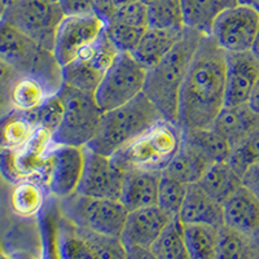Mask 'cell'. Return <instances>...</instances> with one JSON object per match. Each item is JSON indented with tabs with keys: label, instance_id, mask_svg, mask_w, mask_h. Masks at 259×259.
Segmentation results:
<instances>
[{
	"label": "cell",
	"instance_id": "6da1fadb",
	"mask_svg": "<svg viewBox=\"0 0 259 259\" xmlns=\"http://www.w3.org/2000/svg\"><path fill=\"white\" fill-rule=\"evenodd\" d=\"M227 53L210 35L201 38L179 95L177 124L210 128L226 101Z\"/></svg>",
	"mask_w": 259,
	"mask_h": 259
},
{
	"label": "cell",
	"instance_id": "7a4b0ae2",
	"mask_svg": "<svg viewBox=\"0 0 259 259\" xmlns=\"http://www.w3.org/2000/svg\"><path fill=\"white\" fill-rule=\"evenodd\" d=\"M202 36L197 30L186 27L177 46L156 65L147 69L143 94L170 123L177 124L180 90Z\"/></svg>",
	"mask_w": 259,
	"mask_h": 259
},
{
	"label": "cell",
	"instance_id": "3957f363",
	"mask_svg": "<svg viewBox=\"0 0 259 259\" xmlns=\"http://www.w3.org/2000/svg\"><path fill=\"white\" fill-rule=\"evenodd\" d=\"M161 121L165 119L158 109L144 94H140L124 105L104 112L96 134L85 147L112 157Z\"/></svg>",
	"mask_w": 259,
	"mask_h": 259
},
{
	"label": "cell",
	"instance_id": "277c9868",
	"mask_svg": "<svg viewBox=\"0 0 259 259\" xmlns=\"http://www.w3.org/2000/svg\"><path fill=\"white\" fill-rule=\"evenodd\" d=\"M0 59L18 74H30L40 79L50 95L61 89L62 68L53 52L41 48L4 20H0Z\"/></svg>",
	"mask_w": 259,
	"mask_h": 259
},
{
	"label": "cell",
	"instance_id": "5b68a950",
	"mask_svg": "<svg viewBox=\"0 0 259 259\" xmlns=\"http://www.w3.org/2000/svg\"><path fill=\"white\" fill-rule=\"evenodd\" d=\"M180 140L178 124L161 121L118 150L112 159L123 171L128 168L163 171L179 149Z\"/></svg>",
	"mask_w": 259,
	"mask_h": 259
},
{
	"label": "cell",
	"instance_id": "8992f818",
	"mask_svg": "<svg viewBox=\"0 0 259 259\" xmlns=\"http://www.w3.org/2000/svg\"><path fill=\"white\" fill-rule=\"evenodd\" d=\"M64 104V114L56 133L53 145L83 148L96 134L103 112L97 106L94 94L62 84L57 92Z\"/></svg>",
	"mask_w": 259,
	"mask_h": 259
},
{
	"label": "cell",
	"instance_id": "52a82bcc",
	"mask_svg": "<svg viewBox=\"0 0 259 259\" xmlns=\"http://www.w3.org/2000/svg\"><path fill=\"white\" fill-rule=\"evenodd\" d=\"M65 219L77 227L106 236L121 237L128 210L121 201L75 193L61 198Z\"/></svg>",
	"mask_w": 259,
	"mask_h": 259
},
{
	"label": "cell",
	"instance_id": "ba28073f",
	"mask_svg": "<svg viewBox=\"0 0 259 259\" xmlns=\"http://www.w3.org/2000/svg\"><path fill=\"white\" fill-rule=\"evenodd\" d=\"M145 77L147 68L131 53L119 52L95 91L97 106L104 113L127 104L143 94Z\"/></svg>",
	"mask_w": 259,
	"mask_h": 259
},
{
	"label": "cell",
	"instance_id": "9c48e42d",
	"mask_svg": "<svg viewBox=\"0 0 259 259\" xmlns=\"http://www.w3.org/2000/svg\"><path fill=\"white\" fill-rule=\"evenodd\" d=\"M65 15L51 0H13L2 20L24 32L45 50L53 52L57 29Z\"/></svg>",
	"mask_w": 259,
	"mask_h": 259
},
{
	"label": "cell",
	"instance_id": "30bf717a",
	"mask_svg": "<svg viewBox=\"0 0 259 259\" xmlns=\"http://www.w3.org/2000/svg\"><path fill=\"white\" fill-rule=\"evenodd\" d=\"M119 51L108 38L104 29L94 43L83 48L77 57L62 66V84L94 94Z\"/></svg>",
	"mask_w": 259,
	"mask_h": 259
},
{
	"label": "cell",
	"instance_id": "8fae6325",
	"mask_svg": "<svg viewBox=\"0 0 259 259\" xmlns=\"http://www.w3.org/2000/svg\"><path fill=\"white\" fill-rule=\"evenodd\" d=\"M259 30V13L251 6L237 4L217 17L210 36L226 53L251 51Z\"/></svg>",
	"mask_w": 259,
	"mask_h": 259
},
{
	"label": "cell",
	"instance_id": "7c38bea8",
	"mask_svg": "<svg viewBox=\"0 0 259 259\" xmlns=\"http://www.w3.org/2000/svg\"><path fill=\"white\" fill-rule=\"evenodd\" d=\"M84 165L77 192L83 196L118 200L121 197L123 170L113 162L112 157L99 154L83 147Z\"/></svg>",
	"mask_w": 259,
	"mask_h": 259
},
{
	"label": "cell",
	"instance_id": "4fadbf2b",
	"mask_svg": "<svg viewBox=\"0 0 259 259\" xmlns=\"http://www.w3.org/2000/svg\"><path fill=\"white\" fill-rule=\"evenodd\" d=\"M105 24L95 13L65 16L57 29L53 55L62 66L77 57L78 53L94 43L103 34Z\"/></svg>",
	"mask_w": 259,
	"mask_h": 259
},
{
	"label": "cell",
	"instance_id": "5bb4252c",
	"mask_svg": "<svg viewBox=\"0 0 259 259\" xmlns=\"http://www.w3.org/2000/svg\"><path fill=\"white\" fill-rule=\"evenodd\" d=\"M84 165L83 148L53 145L50 152L47 184L53 196L65 198L75 193Z\"/></svg>",
	"mask_w": 259,
	"mask_h": 259
},
{
	"label": "cell",
	"instance_id": "9a60e30c",
	"mask_svg": "<svg viewBox=\"0 0 259 259\" xmlns=\"http://www.w3.org/2000/svg\"><path fill=\"white\" fill-rule=\"evenodd\" d=\"M174 218L177 217L168 214L158 205L128 211L121 233L124 247H140L149 250L162 231Z\"/></svg>",
	"mask_w": 259,
	"mask_h": 259
},
{
	"label": "cell",
	"instance_id": "2e32d148",
	"mask_svg": "<svg viewBox=\"0 0 259 259\" xmlns=\"http://www.w3.org/2000/svg\"><path fill=\"white\" fill-rule=\"evenodd\" d=\"M259 78V61L251 51L227 53L224 106L247 104Z\"/></svg>",
	"mask_w": 259,
	"mask_h": 259
},
{
	"label": "cell",
	"instance_id": "e0dca14e",
	"mask_svg": "<svg viewBox=\"0 0 259 259\" xmlns=\"http://www.w3.org/2000/svg\"><path fill=\"white\" fill-rule=\"evenodd\" d=\"M162 171L128 168L123 171L119 201L128 211L154 206L158 200V186Z\"/></svg>",
	"mask_w": 259,
	"mask_h": 259
},
{
	"label": "cell",
	"instance_id": "ac0fdd59",
	"mask_svg": "<svg viewBox=\"0 0 259 259\" xmlns=\"http://www.w3.org/2000/svg\"><path fill=\"white\" fill-rule=\"evenodd\" d=\"M224 226L254 237L259 233V198L241 186L223 203Z\"/></svg>",
	"mask_w": 259,
	"mask_h": 259
},
{
	"label": "cell",
	"instance_id": "d6986e66",
	"mask_svg": "<svg viewBox=\"0 0 259 259\" xmlns=\"http://www.w3.org/2000/svg\"><path fill=\"white\" fill-rule=\"evenodd\" d=\"M211 128L232 149L259 128V115L247 104L224 106L215 118Z\"/></svg>",
	"mask_w": 259,
	"mask_h": 259
},
{
	"label": "cell",
	"instance_id": "ffe728a7",
	"mask_svg": "<svg viewBox=\"0 0 259 259\" xmlns=\"http://www.w3.org/2000/svg\"><path fill=\"white\" fill-rule=\"evenodd\" d=\"M177 218L183 224H209L217 228L224 226L223 206L212 200L197 183L188 186Z\"/></svg>",
	"mask_w": 259,
	"mask_h": 259
},
{
	"label": "cell",
	"instance_id": "44dd1931",
	"mask_svg": "<svg viewBox=\"0 0 259 259\" xmlns=\"http://www.w3.org/2000/svg\"><path fill=\"white\" fill-rule=\"evenodd\" d=\"M184 29H159L149 27L145 29L138 47L131 55L144 68H150L170 52L182 39Z\"/></svg>",
	"mask_w": 259,
	"mask_h": 259
},
{
	"label": "cell",
	"instance_id": "7402d4cb",
	"mask_svg": "<svg viewBox=\"0 0 259 259\" xmlns=\"http://www.w3.org/2000/svg\"><path fill=\"white\" fill-rule=\"evenodd\" d=\"M184 25L210 35L211 26L221 13L239 4V0H180Z\"/></svg>",
	"mask_w": 259,
	"mask_h": 259
},
{
	"label": "cell",
	"instance_id": "603a6c76",
	"mask_svg": "<svg viewBox=\"0 0 259 259\" xmlns=\"http://www.w3.org/2000/svg\"><path fill=\"white\" fill-rule=\"evenodd\" d=\"M197 184L223 206V203L242 186V180L228 162L222 161L210 165Z\"/></svg>",
	"mask_w": 259,
	"mask_h": 259
},
{
	"label": "cell",
	"instance_id": "cb8c5ba5",
	"mask_svg": "<svg viewBox=\"0 0 259 259\" xmlns=\"http://www.w3.org/2000/svg\"><path fill=\"white\" fill-rule=\"evenodd\" d=\"M180 138L183 144L188 145L196 153L206 159L210 165L227 161L231 148L222 136L210 128H182Z\"/></svg>",
	"mask_w": 259,
	"mask_h": 259
},
{
	"label": "cell",
	"instance_id": "d4e9b609",
	"mask_svg": "<svg viewBox=\"0 0 259 259\" xmlns=\"http://www.w3.org/2000/svg\"><path fill=\"white\" fill-rule=\"evenodd\" d=\"M209 166L210 163L206 159L196 153L188 145L183 144L180 140L179 149L162 172L178 182L189 186V184L198 183Z\"/></svg>",
	"mask_w": 259,
	"mask_h": 259
},
{
	"label": "cell",
	"instance_id": "484cf974",
	"mask_svg": "<svg viewBox=\"0 0 259 259\" xmlns=\"http://www.w3.org/2000/svg\"><path fill=\"white\" fill-rule=\"evenodd\" d=\"M35 130L36 124L31 113L13 110L0 119V145L8 150L22 149L29 144Z\"/></svg>",
	"mask_w": 259,
	"mask_h": 259
},
{
	"label": "cell",
	"instance_id": "4316f807",
	"mask_svg": "<svg viewBox=\"0 0 259 259\" xmlns=\"http://www.w3.org/2000/svg\"><path fill=\"white\" fill-rule=\"evenodd\" d=\"M50 96L45 83L30 74H20L11 87V103L13 110L31 113Z\"/></svg>",
	"mask_w": 259,
	"mask_h": 259
},
{
	"label": "cell",
	"instance_id": "83f0119b",
	"mask_svg": "<svg viewBox=\"0 0 259 259\" xmlns=\"http://www.w3.org/2000/svg\"><path fill=\"white\" fill-rule=\"evenodd\" d=\"M45 201V191L39 183L34 179H22L15 183L9 197V205L13 214L29 219L40 212Z\"/></svg>",
	"mask_w": 259,
	"mask_h": 259
},
{
	"label": "cell",
	"instance_id": "f1b7e54d",
	"mask_svg": "<svg viewBox=\"0 0 259 259\" xmlns=\"http://www.w3.org/2000/svg\"><path fill=\"white\" fill-rule=\"evenodd\" d=\"M218 237L219 228L217 227L209 224H183V239L189 259H215Z\"/></svg>",
	"mask_w": 259,
	"mask_h": 259
},
{
	"label": "cell",
	"instance_id": "f546056e",
	"mask_svg": "<svg viewBox=\"0 0 259 259\" xmlns=\"http://www.w3.org/2000/svg\"><path fill=\"white\" fill-rule=\"evenodd\" d=\"M259 245L254 237L223 226L219 228L215 259H258Z\"/></svg>",
	"mask_w": 259,
	"mask_h": 259
},
{
	"label": "cell",
	"instance_id": "4dcf8cb0",
	"mask_svg": "<svg viewBox=\"0 0 259 259\" xmlns=\"http://www.w3.org/2000/svg\"><path fill=\"white\" fill-rule=\"evenodd\" d=\"M149 250L154 259H189L186 242L183 239L182 222L178 218L172 219Z\"/></svg>",
	"mask_w": 259,
	"mask_h": 259
},
{
	"label": "cell",
	"instance_id": "1f68e13d",
	"mask_svg": "<svg viewBox=\"0 0 259 259\" xmlns=\"http://www.w3.org/2000/svg\"><path fill=\"white\" fill-rule=\"evenodd\" d=\"M79 228L89 251V259H127V250L121 237L106 236L101 233Z\"/></svg>",
	"mask_w": 259,
	"mask_h": 259
},
{
	"label": "cell",
	"instance_id": "d6a6232c",
	"mask_svg": "<svg viewBox=\"0 0 259 259\" xmlns=\"http://www.w3.org/2000/svg\"><path fill=\"white\" fill-rule=\"evenodd\" d=\"M148 26L159 29H184L180 0H154L148 4Z\"/></svg>",
	"mask_w": 259,
	"mask_h": 259
},
{
	"label": "cell",
	"instance_id": "836d02e7",
	"mask_svg": "<svg viewBox=\"0 0 259 259\" xmlns=\"http://www.w3.org/2000/svg\"><path fill=\"white\" fill-rule=\"evenodd\" d=\"M57 256L59 259H89V251L79 228L68 219L61 226L57 239Z\"/></svg>",
	"mask_w": 259,
	"mask_h": 259
},
{
	"label": "cell",
	"instance_id": "e575fe53",
	"mask_svg": "<svg viewBox=\"0 0 259 259\" xmlns=\"http://www.w3.org/2000/svg\"><path fill=\"white\" fill-rule=\"evenodd\" d=\"M188 186L180 183L162 172L158 186V200L157 205L172 217H178L186 198Z\"/></svg>",
	"mask_w": 259,
	"mask_h": 259
},
{
	"label": "cell",
	"instance_id": "d590c367",
	"mask_svg": "<svg viewBox=\"0 0 259 259\" xmlns=\"http://www.w3.org/2000/svg\"><path fill=\"white\" fill-rule=\"evenodd\" d=\"M227 162L242 179L245 171L259 162V128L245 139L241 144L231 149Z\"/></svg>",
	"mask_w": 259,
	"mask_h": 259
},
{
	"label": "cell",
	"instance_id": "8d00e7d4",
	"mask_svg": "<svg viewBox=\"0 0 259 259\" xmlns=\"http://www.w3.org/2000/svg\"><path fill=\"white\" fill-rule=\"evenodd\" d=\"M36 127L47 130L48 133H56L64 114V104L57 94L50 95L38 109L31 112Z\"/></svg>",
	"mask_w": 259,
	"mask_h": 259
},
{
	"label": "cell",
	"instance_id": "74e56055",
	"mask_svg": "<svg viewBox=\"0 0 259 259\" xmlns=\"http://www.w3.org/2000/svg\"><path fill=\"white\" fill-rule=\"evenodd\" d=\"M144 31L145 29H142V27L128 26V25L119 24L115 21H112L105 26V34L112 40L115 48L119 52L127 53H133L135 51Z\"/></svg>",
	"mask_w": 259,
	"mask_h": 259
},
{
	"label": "cell",
	"instance_id": "f35d334b",
	"mask_svg": "<svg viewBox=\"0 0 259 259\" xmlns=\"http://www.w3.org/2000/svg\"><path fill=\"white\" fill-rule=\"evenodd\" d=\"M112 21L119 22V24L128 25V26L148 27V7L140 0H135L131 3H126L123 6L117 7L114 17ZM110 21V22H112ZM109 22V24H110Z\"/></svg>",
	"mask_w": 259,
	"mask_h": 259
},
{
	"label": "cell",
	"instance_id": "ab89813d",
	"mask_svg": "<svg viewBox=\"0 0 259 259\" xmlns=\"http://www.w3.org/2000/svg\"><path fill=\"white\" fill-rule=\"evenodd\" d=\"M57 3L65 16H80L94 13L92 0H59Z\"/></svg>",
	"mask_w": 259,
	"mask_h": 259
},
{
	"label": "cell",
	"instance_id": "60d3db41",
	"mask_svg": "<svg viewBox=\"0 0 259 259\" xmlns=\"http://www.w3.org/2000/svg\"><path fill=\"white\" fill-rule=\"evenodd\" d=\"M92 8L95 15L103 21L105 26L113 20L117 11L114 0H92Z\"/></svg>",
	"mask_w": 259,
	"mask_h": 259
},
{
	"label": "cell",
	"instance_id": "b9f144b4",
	"mask_svg": "<svg viewBox=\"0 0 259 259\" xmlns=\"http://www.w3.org/2000/svg\"><path fill=\"white\" fill-rule=\"evenodd\" d=\"M20 74L3 59H0V92H11L13 82Z\"/></svg>",
	"mask_w": 259,
	"mask_h": 259
},
{
	"label": "cell",
	"instance_id": "7bdbcfd3",
	"mask_svg": "<svg viewBox=\"0 0 259 259\" xmlns=\"http://www.w3.org/2000/svg\"><path fill=\"white\" fill-rule=\"evenodd\" d=\"M242 186L246 187L251 193L259 198V162L250 166L242 175Z\"/></svg>",
	"mask_w": 259,
	"mask_h": 259
},
{
	"label": "cell",
	"instance_id": "ee69618b",
	"mask_svg": "<svg viewBox=\"0 0 259 259\" xmlns=\"http://www.w3.org/2000/svg\"><path fill=\"white\" fill-rule=\"evenodd\" d=\"M127 259H154L150 250L140 249V247H126Z\"/></svg>",
	"mask_w": 259,
	"mask_h": 259
},
{
	"label": "cell",
	"instance_id": "f6af8a7d",
	"mask_svg": "<svg viewBox=\"0 0 259 259\" xmlns=\"http://www.w3.org/2000/svg\"><path fill=\"white\" fill-rule=\"evenodd\" d=\"M247 105L250 106L251 110H254V112L259 115V78H258V80H256L255 85H254L253 92H251L250 97H249Z\"/></svg>",
	"mask_w": 259,
	"mask_h": 259
},
{
	"label": "cell",
	"instance_id": "bcb514c9",
	"mask_svg": "<svg viewBox=\"0 0 259 259\" xmlns=\"http://www.w3.org/2000/svg\"><path fill=\"white\" fill-rule=\"evenodd\" d=\"M11 3H12V0H0V20L4 17Z\"/></svg>",
	"mask_w": 259,
	"mask_h": 259
},
{
	"label": "cell",
	"instance_id": "7dc6e473",
	"mask_svg": "<svg viewBox=\"0 0 259 259\" xmlns=\"http://www.w3.org/2000/svg\"><path fill=\"white\" fill-rule=\"evenodd\" d=\"M251 53H253L254 56L256 57V60L259 61V30H258V34H256L255 40H254L253 47H251Z\"/></svg>",
	"mask_w": 259,
	"mask_h": 259
},
{
	"label": "cell",
	"instance_id": "c3c4849f",
	"mask_svg": "<svg viewBox=\"0 0 259 259\" xmlns=\"http://www.w3.org/2000/svg\"><path fill=\"white\" fill-rule=\"evenodd\" d=\"M239 4H247L251 6L259 13V0H239Z\"/></svg>",
	"mask_w": 259,
	"mask_h": 259
},
{
	"label": "cell",
	"instance_id": "681fc988",
	"mask_svg": "<svg viewBox=\"0 0 259 259\" xmlns=\"http://www.w3.org/2000/svg\"><path fill=\"white\" fill-rule=\"evenodd\" d=\"M0 259H18L17 255H13V254L8 253L7 250H4V247L0 245Z\"/></svg>",
	"mask_w": 259,
	"mask_h": 259
},
{
	"label": "cell",
	"instance_id": "f907efd6",
	"mask_svg": "<svg viewBox=\"0 0 259 259\" xmlns=\"http://www.w3.org/2000/svg\"><path fill=\"white\" fill-rule=\"evenodd\" d=\"M115 2V6L119 7V6H123L126 3H131V2H135V0H114Z\"/></svg>",
	"mask_w": 259,
	"mask_h": 259
},
{
	"label": "cell",
	"instance_id": "816d5d0a",
	"mask_svg": "<svg viewBox=\"0 0 259 259\" xmlns=\"http://www.w3.org/2000/svg\"><path fill=\"white\" fill-rule=\"evenodd\" d=\"M140 2H143V3L147 4V6H148V4H150L152 2H154V0H140Z\"/></svg>",
	"mask_w": 259,
	"mask_h": 259
},
{
	"label": "cell",
	"instance_id": "f5cc1de1",
	"mask_svg": "<svg viewBox=\"0 0 259 259\" xmlns=\"http://www.w3.org/2000/svg\"><path fill=\"white\" fill-rule=\"evenodd\" d=\"M255 241H256V242H258V245H259V233H258V235H256V236H255Z\"/></svg>",
	"mask_w": 259,
	"mask_h": 259
},
{
	"label": "cell",
	"instance_id": "db71d44e",
	"mask_svg": "<svg viewBox=\"0 0 259 259\" xmlns=\"http://www.w3.org/2000/svg\"><path fill=\"white\" fill-rule=\"evenodd\" d=\"M51 2H56V3H57V2H59V0H51Z\"/></svg>",
	"mask_w": 259,
	"mask_h": 259
},
{
	"label": "cell",
	"instance_id": "11a10c76",
	"mask_svg": "<svg viewBox=\"0 0 259 259\" xmlns=\"http://www.w3.org/2000/svg\"><path fill=\"white\" fill-rule=\"evenodd\" d=\"M12 2H13V0H12Z\"/></svg>",
	"mask_w": 259,
	"mask_h": 259
},
{
	"label": "cell",
	"instance_id": "9f6ffc18",
	"mask_svg": "<svg viewBox=\"0 0 259 259\" xmlns=\"http://www.w3.org/2000/svg\"><path fill=\"white\" fill-rule=\"evenodd\" d=\"M258 259H259V258H258Z\"/></svg>",
	"mask_w": 259,
	"mask_h": 259
}]
</instances>
